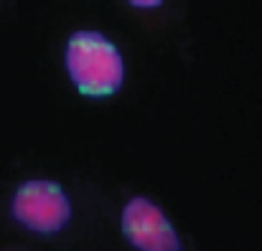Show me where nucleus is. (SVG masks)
I'll list each match as a JSON object with an SVG mask.
<instances>
[{"instance_id": "obj_1", "label": "nucleus", "mask_w": 262, "mask_h": 251, "mask_svg": "<svg viewBox=\"0 0 262 251\" xmlns=\"http://www.w3.org/2000/svg\"><path fill=\"white\" fill-rule=\"evenodd\" d=\"M67 74L84 96H112L125 79L120 48L99 31H77L67 43Z\"/></svg>"}, {"instance_id": "obj_2", "label": "nucleus", "mask_w": 262, "mask_h": 251, "mask_svg": "<svg viewBox=\"0 0 262 251\" xmlns=\"http://www.w3.org/2000/svg\"><path fill=\"white\" fill-rule=\"evenodd\" d=\"M13 218L33 234H59L72 221V200L54 180H26L10 203Z\"/></svg>"}, {"instance_id": "obj_3", "label": "nucleus", "mask_w": 262, "mask_h": 251, "mask_svg": "<svg viewBox=\"0 0 262 251\" xmlns=\"http://www.w3.org/2000/svg\"><path fill=\"white\" fill-rule=\"evenodd\" d=\"M122 234L138 251H181L173 223L148 198H130L125 203Z\"/></svg>"}, {"instance_id": "obj_4", "label": "nucleus", "mask_w": 262, "mask_h": 251, "mask_svg": "<svg viewBox=\"0 0 262 251\" xmlns=\"http://www.w3.org/2000/svg\"><path fill=\"white\" fill-rule=\"evenodd\" d=\"M135 8H158L161 3H133Z\"/></svg>"}]
</instances>
